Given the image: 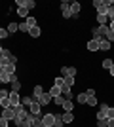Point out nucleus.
<instances>
[{
    "label": "nucleus",
    "instance_id": "nucleus-1",
    "mask_svg": "<svg viewBox=\"0 0 114 127\" xmlns=\"http://www.w3.org/2000/svg\"><path fill=\"white\" fill-rule=\"evenodd\" d=\"M31 114L29 112V108L27 106H23V104H19V106H15V118H13V123H15L17 127H21V123L27 120V116Z\"/></svg>",
    "mask_w": 114,
    "mask_h": 127
},
{
    "label": "nucleus",
    "instance_id": "nucleus-2",
    "mask_svg": "<svg viewBox=\"0 0 114 127\" xmlns=\"http://www.w3.org/2000/svg\"><path fill=\"white\" fill-rule=\"evenodd\" d=\"M93 6L99 15H107L110 10V0H93Z\"/></svg>",
    "mask_w": 114,
    "mask_h": 127
},
{
    "label": "nucleus",
    "instance_id": "nucleus-3",
    "mask_svg": "<svg viewBox=\"0 0 114 127\" xmlns=\"http://www.w3.org/2000/svg\"><path fill=\"white\" fill-rule=\"evenodd\" d=\"M42 125H46V127H55V114H51V112L42 114Z\"/></svg>",
    "mask_w": 114,
    "mask_h": 127
},
{
    "label": "nucleus",
    "instance_id": "nucleus-4",
    "mask_svg": "<svg viewBox=\"0 0 114 127\" xmlns=\"http://www.w3.org/2000/svg\"><path fill=\"white\" fill-rule=\"evenodd\" d=\"M78 74V68L76 66H61V76L67 78V76H71V78H76Z\"/></svg>",
    "mask_w": 114,
    "mask_h": 127
},
{
    "label": "nucleus",
    "instance_id": "nucleus-5",
    "mask_svg": "<svg viewBox=\"0 0 114 127\" xmlns=\"http://www.w3.org/2000/svg\"><path fill=\"white\" fill-rule=\"evenodd\" d=\"M2 118L4 120H8V122H13V118H15V108L13 106H8V108H2Z\"/></svg>",
    "mask_w": 114,
    "mask_h": 127
},
{
    "label": "nucleus",
    "instance_id": "nucleus-6",
    "mask_svg": "<svg viewBox=\"0 0 114 127\" xmlns=\"http://www.w3.org/2000/svg\"><path fill=\"white\" fill-rule=\"evenodd\" d=\"M8 97H10V104L13 106V108L21 104V95H19L17 91H10V95H8Z\"/></svg>",
    "mask_w": 114,
    "mask_h": 127
},
{
    "label": "nucleus",
    "instance_id": "nucleus-7",
    "mask_svg": "<svg viewBox=\"0 0 114 127\" xmlns=\"http://www.w3.org/2000/svg\"><path fill=\"white\" fill-rule=\"evenodd\" d=\"M61 13H63V17L65 19H71L72 17V13H71V2H61Z\"/></svg>",
    "mask_w": 114,
    "mask_h": 127
},
{
    "label": "nucleus",
    "instance_id": "nucleus-8",
    "mask_svg": "<svg viewBox=\"0 0 114 127\" xmlns=\"http://www.w3.org/2000/svg\"><path fill=\"white\" fill-rule=\"evenodd\" d=\"M80 10H82V4L80 2H71V13H72V19H76V17L80 15Z\"/></svg>",
    "mask_w": 114,
    "mask_h": 127
},
{
    "label": "nucleus",
    "instance_id": "nucleus-9",
    "mask_svg": "<svg viewBox=\"0 0 114 127\" xmlns=\"http://www.w3.org/2000/svg\"><path fill=\"white\" fill-rule=\"evenodd\" d=\"M29 112H31V114H34V116H42V106H40V102L34 101L33 104L29 106Z\"/></svg>",
    "mask_w": 114,
    "mask_h": 127
},
{
    "label": "nucleus",
    "instance_id": "nucleus-10",
    "mask_svg": "<svg viewBox=\"0 0 114 127\" xmlns=\"http://www.w3.org/2000/svg\"><path fill=\"white\" fill-rule=\"evenodd\" d=\"M38 102H40V106H46V104H49V102H53V99H51V95H49L48 91H44L42 97H38Z\"/></svg>",
    "mask_w": 114,
    "mask_h": 127
},
{
    "label": "nucleus",
    "instance_id": "nucleus-11",
    "mask_svg": "<svg viewBox=\"0 0 114 127\" xmlns=\"http://www.w3.org/2000/svg\"><path fill=\"white\" fill-rule=\"evenodd\" d=\"M110 48H112V44L109 40H105V38L99 40V51H110Z\"/></svg>",
    "mask_w": 114,
    "mask_h": 127
},
{
    "label": "nucleus",
    "instance_id": "nucleus-12",
    "mask_svg": "<svg viewBox=\"0 0 114 127\" xmlns=\"http://www.w3.org/2000/svg\"><path fill=\"white\" fill-rule=\"evenodd\" d=\"M86 48H87V51H99V42L91 38V40L86 44Z\"/></svg>",
    "mask_w": 114,
    "mask_h": 127
},
{
    "label": "nucleus",
    "instance_id": "nucleus-13",
    "mask_svg": "<svg viewBox=\"0 0 114 127\" xmlns=\"http://www.w3.org/2000/svg\"><path fill=\"white\" fill-rule=\"evenodd\" d=\"M44 93V87L42 85H34V89H33V99L34 101H38V97H42Z\"/></svg>",
    "mask_w": 114,
    "mask_h": 127
},
{
    "label": "nucleus",
    "instance_id": "nucleus-14",
    "mask_svg": "<svg viewBox=\"0 0 114 127\" xmlns=\"http://www.w3.org/2000/svg\"><path fill=\"white\" fill-rule=\"evenodd\" d=\"M63 110H65V112H72V110H74V102H72V99H65V102H63Z\"/></svg>",
    "mask_w": 114,
    "mask_h": 127
},
{
    "label": "nucleus",
    "instance_id": "nucleus-15",
    "mask_svg": "<svg viewBox=\"0 0 114 127\" xmlns=\"http://www.w3.org/2000/svg\"><path fill=\"white\" fill-rule=\"evenodd\" d=\"M48 93L51 95V99H55V97H59V95H63V93H61V87H57V85H51Z\"/></svg>",
    "mask_w": 114,
    "mask_h": 127
},
{
    "label": "nucleus",
    "instance_id": "nucleus-16",
    "mask_svg": "<svg viewBox=\"0 0 114 127\" xmlns=\"http://www.w3.org/2000/svg\"><path fill=\"white\" fill-rule=\"evenodd\" d=\"M61 118H63V122H65V123H72V122H74V114H72V112H63Z\"/></svg>",
    "mask_w": 114,
    "mask_h": 127
},
{
    "label": "nucleus",
    "instance_id": "nucleus-17",
    "mask_svg": "<svg viewBox=\"0 0 114 127\" xmlns=\"http://www.w3.org/2000/svg\"><path fill=\"white\" fill-rule=\"evenodd\" d=\"M2 68H4V72H6V74L13 76V74H15V70H17V66H15V64H4Z\"/></svg>",
    "mask_w": 114,
    "mask_h": 127
},
{
    "label": "nucleus",
    "instance_id": "nucleus-18",
    "mask_svg": "<svg viewBox=\"0 0 114 127\" xmlns=\"http://www.w3.org/2000/svg\"><path fill=\"white\" fill-rule=\"evenodd\" d=\"M6 29H8V32H10V36H11V34H15V32L19 31V23H13V21H11Z\"/></svg>",
    "mask_w": 114,
    "mask_h": 127
},
{
    "label": "nucleus",
    "instance_id": "nucleus-19",
    "mask_svg": "<svg viewBox=\"0 0 114 127\" xmlns=\"http://www.w3.org/2000/svg\"><path fill=\"white\" fill-rule=\"evenodd\" d=\"M40 34H42V31H40V27H38V25L33 27V29L29 31V36H31V38H38Z\"/></svg>",
    "mask_w": 114,
    "mask_h": 127
},
{
    "label": "nucleus",
    "instance_id": "nucleus-20",
    "mask_svg": "<svg viewBox=\"0 0 114 127\" xmlns=\"http://www.w3.org/2000/svg\"><path fill=\"white\" fill-rule=\"evenodd\" d=\"M114 64V61L110 57H107V59H103V63H101V66H103L105 70H110V66Z\"/></svg>",
    "mask_w": 114,
    "mask_h": 127
},
{
    "label": "nucleus",
    "instance_id": "nucleus-21",
    "mask_svg": "<svg viewBox=\"0 0 114 127\" xmlns=\"http://www.w3.org/2000/svg\"><path fill=\"white\" fill-rule=\"evenodd\" d=\"M76 102H78V104H86V102H87L86 91H84V93H80V95H76Z\"/></svg>",
    "mask_w": 114,
    "mask_h": 127
},
{
    "label": "nucleus",
    "instance_id": "nucleus-22",
    "mask_svg": "<svg viewBox=\"0 0 114 127\" xmlns=\"http://www.w3.org/2000/svg\"><path fill=\"white\" fill-rule=\"evenodd\" d=\"M97 23H99V25H109L110 19H109V15H99V13H97Z\"/></svg>",
    "mask_w": 114,
    "mask_h": 127
},
{
    "label": "nucleus",
    "instance_id": "nucleus-23",
    "mask_svg": "<svg viewBox=\"0 0 114 127\" xmlns=\"http://www.w3.org/2000/svg\"><path fill=\"white\" fill-rule=\"evenodd\" d=\"M27 27H29V31H31V29H33V27H36V17H33V15H29L27 17Z\"/></svg>",
    "mask_w": 114,
    "mask_h": 127
},
{
    "label": "nucleus",
    "instance_id": "nucleus-24",
    "mask_svg": "<svg viewBox=\"0 0 114 127\" xmlns=\"http://www.w3.org/2000/svg\"><path fill=\"white\" fill-rule=\"evenodd\" d=\"M33 102H34L33 97H21V104H23V106H27V108L33 104Z\"/></svg>",
    "mask_w": 114,
    "mask_h": 127
},
{
    "label": "nucleus",
    "instance_id": "nucleus-25",
    "mask_svg": "<svg viewBox=\"0 0 114 127\" xmlns=\"http://www.w3.org/2000/svg\"><path fill=\"white\" fill-rule=\"evenodd\" d=\"M10 74H6V72H0V84H10Z\"/></svg>",
    "mask_w": 114,
    "mask_h": 127
},
{
    "label": "nucleus",
    "instance_id": "nucleus-26",
    "mask_svg": "<svg viewBox=\"0 0 114 127\" xmlns=\"http://www.w3.org/2000/svg\"><path fill=\"white\" fill-rule=\"evenodd\" d=\"M17 15L19 17H29V10L21 6V8H17Z\"/></svg>",
    "mask_w": 114,
    "mask_h": 127
},
{
    "label": "nucleus",
    "instance_id": "nucleus-27",
    "mask_svg": "<svg viewBox=\"0 0 114 127\" xmlns=\"http://www.w3.org/2000/svg\"><path fill=\"white\" fill-rule=\"evenodd\" d=\"M6 38H10V32H8V29L0 27V40H6Z\"/></svg>",
    "mask_w": 114,
    "mask_h": 127
},
{
    "label": "nucleus",
    "instance_id": "nucleus-28",
    "mask_svg": "<svg viewBox=\"0 0 114 127\" xmlns=\"http://www.w3.org/2000/svg\"><path fill=\"white\" fill-rule=\"evenodd\" d=\"M63 125H65V122H63L61 114H55V127H63Z\"/></svg>",
    "mask_w": 114,
    "mask_h": 127
},
{
    "label": "nucleus",
    "instance_id": "nucleus-29",
    "mask_svg": "<svg viewBox=\"0 0 114 127\" xmlns=\"http://www.w3.org/2000/svg\"><path fill=\"white\" fill-rule=\"evenodd\" d=\"M53 85H57V87H63V85H65V78H63V76L55 78V80H53Z\"/></svg>",
    "mask_w": 114,
    "mask_h": 127
},
{
    "label": "nucleus",
    "instance_id": "nucleus-30",
    "mask_svg": "<svg viewBox=\"0 0 114 127\" xmlns=\"http://www.w3.org/2000/svg\"><path fill=\"white\" fill-rule=\"evenodd\" d=\"M97 127H109V118H103V120H97Z\"/></svg>",
    "mask_w": 114,
    "mask_h": 127
},
{
    "label": "nucleus",
    "instance_id": "nucleus-31",
    "mask_svg": "<svg viewBox=\"0 0 114 127\" xmlns=\"http://www.w3.org/2000/svg\"><path fill=\"white\" fill-rule=\"evenodd\" d=\"M53 102H55V104H57V106H63V102H65V97H63V95L55 97V99H53Z\"/></svg>",
    "mask_w": 114,
    "mask_h": 127
},
{
    "label": "nucleus",
    "instance_id": "nucleus-32",
    "mask_svg": "<svg viewBox=\"0 0 114 127\" xmlns=\"http://www.w3.org/2000/svg\"><path fill=\"white\" fill-rule=\"evenodd\" d=\"M105 40H109V42H110V44H112V42H114V32H112V31H110V29H109V32H107V34H105Z\"/></svg>",
    "mask_w": 114,
    "mask_h": 127
},
{
    "label": "nucleus",
    "instance_id": "nucleus-33",
    "mask_svg": "<svg viewBox=\"0 0 114 127\" xmlns=\"http://www.w3.org/2000/svg\"><path fill=\"white\" fill-rule=\"evenodd\" d=\"M107 118H109V120H114V106H109V110H107Z\"/></svg>",
    "mask_w": 114,
    "mask_h": 127
},
{
    "label": "nucleus",
    "instance_id": "nucleus-34",
    "mask_svg": "<svg viewBox=\"0 0 114 127\" xmlns=\"http://www.w3.org/2000/svg\"><path fill=\"white\" fill-rule=\"evenodd\" d=\"M19 89H21V82H13V84H11V91H17V93H19Z\"/></svg>",
    "mask_w": 114,
    "mask_h": 127
},
{
    "label": "nucleus",
    "instance_id": "nucleus-35",
    "mask_svg": "<svg viewBox=\"0 0 114 127\" xmlns=\"http://www.w3.org/2000/svg\"><path fill=\"white\" fill-rule=\"evenodd\" d=\"M19 31L25 32V34H29V27H27V23H19Z\"/></svg>",
    "mask_w": 114,
    "mask_h": 127
},
{
    "label": "nucleus",
    "instance_id": "nucleus-36",
    "mask_svg": "<svg viewBox=\"0 0 114 127\" xmlns=\"http://www.w3.org/2000/svg\"><path fill=\"white\" fill-rule=\"evenodd\" d=\"M8 95H10V91H6V89H0V101L8 99Z\"/></svg>",
    "mask_w": 114,
    "mask_h": 127
},
{
    "label": "nucleus",
    "instance_id": "nucleus-37",
    "mask_svg": "<svg viewBox=\"0 0 114 127\" xmlns=\"http://www.w3.org/2000/svg\"><path fill=\"white\" fill-rule=\"evenodd\" d=\"M87 104L89 106H97V99H95V97H87Z\"/></svg>",
    "mask_w": 114,
    "mask_h": 127
},
{
    "label": "nucleus",
    "instance_id": "nucleus-38",
    "mask_svg": "<svg viewBox=\"0 0 114 127\" xmlns=\"http://www.w3.org/2000/svg\"><path fill=\"white\" fill-rule=\"evenodd\" d=\"M65 84L69 85V87H72V85H74V78H71V76H67V78H65Z\"/></svg>",
    "mask_w": 114,
    "mask_h": 127
},
{
    "label": "nucleus",
    "instance_id": "nucleus-39",
    "mask_svg": "<svg viewBox=\"0 0 114 127\" xmlns=\"http://www.w3.org/2000/svg\"><path fill=\"white\" fill-rule=\"evenodd\" d=\"M107 110H109V104H105V102H103V104L99 106V112H103V114H107Z\"/></svg>",
    "mask_w": 114,
    "mask_h": 127
},
{
    "label": "nucleus",
    "instance_id": "nucleus-40",
    "mask_svg": "<svg viewBox=\"0 0 114 127\" xmlns=\"http://www.w3.org/2000/svg\"><path fill=\"white\" fill-rule=\"evenodd\" d=\"M0 127H10V122L4 120V118H0Z\"/></svg>",
    "mask_w": 114,
    "mask_h": 127
},
{
    "label": "nucleus",
    "instance_id": "nucleus-41",
    "mask_svg": "<svg viewBox=\"0 0 114 127\" xmlns=\"http://www.w3.org/2000/svg\"><path fill=\"white\" fill-rule=\"evenodd\" d=\"M86 95H87V97H95V89H87Z\"/></svg>",
    "mask_w": 114,
    "mask_h": 127
},
{
    "label": "nucleus",
    "instance_id": "nucleus-42",
    "mask_svg": "<svg viewBox=\"0 0 114 127\" xmlns=\"http://www.w3.org/2000/svg\"><path fill=\"white\" fill-rule=\"evenodd\" d=\"M109 29H110V31L114 32V21H110V23H109Z\"/></svg>",
    "mask_w": 114,
    "mask_h": 127
},
{
    "label": "nucleus",
    "instance_id": "nucleus-43",
    "mask_svg": "<svg viewBox=\"0 0 114 127\" xmlns=\"http://www.w3.org/2000/svg\"><path fill=\"white\" fill-rule=\"evenodd\" d=\"M109 72H110V76H112V78H114V64H112V66H110V70H109Z\"/></svg>",
    "mask_w": 114,
    "mask_h": 127
},
{
    "label": "nucleus",
    "instance_id": "nucleus-44",
    "mask_svg": "<svg viewBox=\"0 0 114 127\" xmlns=\"http://www.w3.org/2000/svg\"><path fill=\"white\" fill-rule=\"evenodd\" d=\"M109 127H114V120H109Z\"/></svg>",
    "mask_w": 114,
    "mask_h": 127
},
{
    "label": "nucleus",
    "instance_id": "nucleus-45",
    "mask_svg": "<svg viewBox=\"0 0 114 127\" xmlns=\"http://www.w3.org/2000/svg\"><path fill=\"white\" fill-rule=\"evenodd\" d=\"M2 51H4V48H2V46H0V53H2Z\"/></svg>",
    "mask_w": 114,
    "mask_h": 127
},
{
    "label": "nucleus",
    "instance_id": "nucleus-46",
    "mask_svg": "<svg viewBox=\"0 0 114 127\" xmlns=\"http://www.w3.org/2000/svg\"><path fill=\"white\" fill-rule=\"evenodd\" d=\"M0 64H2V59H0Z\"/></svg>",
    "mask_w": 114,
    "mask_h": 127
},
{
    "label": "nucleus",
    "instance_id": "nucleus-47",
    "mask_svg": "<svg viewBox=\"0 0 114 127\" xmlns=\"http://www.w3.org/2000/svg\"><path fill=\"white\" fill-rule=\"evenodd\" d=\"M40 127H46V125H40Z\"/></svg>",
    "mask_w": 114,
    "mask_h": 127
}]
</instances>
